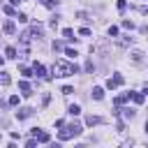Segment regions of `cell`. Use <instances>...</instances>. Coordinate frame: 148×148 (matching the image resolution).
<instances>
[{
  "instance_id": "6da1fadb",
  "label": "cell",
  "mask_w": 148,
  "mask_h": 148,
  "mask_svg": "<svg viewBox=\"0 0 148 148\" xmlns=\"http://www.w3.org/2000/svg\"><path fill=\"white\" fill-rule=\"evenodd\" d=\"M79 72V65H72V62H67V60H56L53 62V74L56 76H72V74H76Z\"/></svg>"
},
{
  "instance_id": "7a4b0ae2",
  "label": "cell",
  "mask_w": 148,
  "mask_h": 148,
  "mask_svg": "<svg viewBox=\"0 0 148 148\" xmlns=\"http://www.w3.org/2000/svg\"><path fill=\"white\" fill-rule=\"evenodd\" d=\"M81 134V125L79 123H72V125H62V130L58 132V139L60 141H67V139H74Z\"/></svg>"
},
{
  "instance_id": "3957f363",
  "label": "cell",
  "mask_w": 148,
  "mask_h": 148,
  "mask_svg": "<svg viewBox=\"0 0 148 148\" xmlns=\"http://www.w3.org/2000/svg\"><path fill=\"white\" fill-rule=\"evenodd\" d=\"M42 35H44V28H42L39 23H32L30 30H25V32L21 35V42L25 44V42H30V39H42Z\"/></svg>"
},
{
  "instance_id": "277c9868",
  "label": "cell",
  "mask_w": 148,
  "mask_h": 148,
  "mask_svg": "<svg viewBox=\"0 0 148 148\" xmlns=\"http://www.w3.org/2000/svg\"><path fill=\"white\" fill-rule=\"evenodd\" d=\"M32 136L37 139V143H49V141H51V136H49V132H44V130H37V127L32 130Z\"/></svg>"
},
{
  "instance_id": "5b68a950",
  "label": "cell",
  "mask_w": 148,
  "mask_h": 148,
  "mask_svg": "<svg viewBox=\"0 0 148 148\" xmlns=\"http://www.w3.org/2000/svg\"><path fill=\"white\" fill-rule=\"evenodd\" d=\"M123 81H125V79H123V74H116L113 79H109V81H106V88H109V90H113V88H118Z\"/></svg>"
},
{
  "instance_id": "8992f818",
  "label": "cell",
  "mask_w": 148,
  "mask_h": 148,
  "mask_svg": "<svg viewBox=\"0 0 148 148\" xmlns=\"http://www.w3.org/2000/svg\"><path fill=\"white\" fill-rule=\"evenodd\" d=\"M18 90H21L23 97H30V95H32V88H30L28 81H18Z\"/></svg>"
},
{
  "instance_id": "52a82bcc",
  "label": "cell",
  "mask_w": 148,
  "mask_h": 148,
  "mask_svg": "<svg viewBox=\"0 0 148 148\" xmlns=\"http://www.w3.org/2000/svg\"><path fill=\"white\" fill-rule=\"evenodd\" d=\"M104 123V118H99V116H88L86 118V125L88 127H95V125H102Z\"/></svg>"
},
{
  "instance_id": "ba28073f",
  "label": "cell",
  "mask_w": 148,
  "mask_h": 148,
  "mask_svg": "<svg viewBox=\"0 0 148 148\" xmlns=\"http://www.w3.org/2000/svg\"><path fill=\"white\" fill-rule=\"evenodd\" d=\"M30 116H32V109H28V106L16 111V118H18V120H25V118H30Z\"/></svg>"
},
{
  "instance_id": "9c48e42d",
  "label": "cell",
  "mask_w": 148,
  "mask_h": 148,
  "mask_svg": "<svg viewBox=\"0 0 148 148\" xmlns=\"http://www.w3.org/2000/svg\"><path fill=\"white\" fill-rule=\"evenodd\" d=\"M2 30H5L7 35H14V32H16V25H14V21H5V25H2Z\"/></svg>"
},
{
  "instance_id": "30bf717a",
  "label": "cell",
  "mask_w": 148,
  "mask_h": 148,
  "mask_svg": "<svg viewBox=\"0 0 148 148\" xmlns=\"http://www.w3.org/2000/svg\"><path fill=\"white\" fill-rule=\"evenodd\" d=\"M32 74H35V76H44V74H46V69H44V65H39V62H35V67H32Z\"/></svg>"
},
{
  "instance_id": "8fae6325",
  "label": "cell",
  "mask_w": 148,
  "mask_h": 148,
  "mask_svg": "<svg viewBox=\"0 0 148 148\" xmlns=\"http://www.w3.org/2000/svg\"><path fill=\"white\" fill-rule=\"evenodd\" d=\"M102 97H104V88H99V86H95V88H92V99H97V102H99Z\"/></svg>"
},
{
  "instance_id": "7c38bea8",
  "label": "cell",
  "mask_w": 148,
  "mask_h": 148,
  "mask_svg": "<svg viewBox=\"0 0 148 148\" xmlns=\"http://www.w3.org/2000/svg\"><path fill=\"white\" fill-rule=\"evenodd\" d=\"M127 99H130V92H123V95H118V97L113 99V104H116V106H120V104H125Z\"/></svg>"
},
{
  "instance_id": "4fadbf2b",
  "label": "cell",
  "mask_w": 148,
  "mask_h": 148,
  "mask_svg": "<svg viewBox=\"0 0 148 148\" xmlns=\"http://www.w3.org/2000/svg\"><path fill=\"white\" fill-rule=\"evenodd\" d=\"M130 97L134 99V104H143V99H146L143 92H130Z\"/></svg>"
},
{
  "instance_id": "5bb4252c",
  "label": "cell",
  "mask_w": 148,
  "mask_h": 148,
  "mask_svg": "<svg viewBox=\"0 0 148 148\" xmlns=\"http://www.w3.org/2000/svg\"><path fill=\"white\" fill-rule=\"evenodd\" d=\"M132 60H134L136 65H139V62H143V53H141V51H132Z\"/></svg>"
},
{
  "instance_id": "9a60e30c",
  "label": "cell",
  "mask_w": 148,
  "mask_h": 148,
  "mask_svg": "<svg viewBox=\"0 0 148 148\" xmlns=\"http://www.w3.org/2000/svg\"><path fill=\"white\" fill-rule=\"evenodd\" d=\"M9 81H12L9 74L7 72H0V86H9Z\"/></svg>"
},
{
  "instance_id": "2e32d148",
  "label": "cell",
  "mask_w": 148,
  "mask_h": 148,
  "mask_svg": "<svg viewBox=\"0 0 148 148\" xmlns=\"http://www.w3.org/2000/svg\"><path fill=\"white\" fill-rule=\"evenodd\" d=\"M62 37L72 42V39H74V30H72V28H65V30H62Z\"/></svg>"
},
{
  "instance_id": "e0dca14e",
  "label": "cell",
  "mask_w": 148,
  "mask_h": 148,
  "mask_svg": "<svg viewBox=\"0 0 148 148\" xmlns=\"http://www.w3.org/2000/svg\"><path fill=\"white\" fill-rule=\"evenodd\" d=\"M67 111H69L72 116H79V113H81V106H79V104H69V109H67Z\"/></svg>"
},
{
  "instance_id": "ac0fdd59",
  "label": "cell",
  "mask_w": 148,
  "mask_h": 148,
  "mask_svg": "<svg viewBox=\"0 0 148 148\" xmlns=\"http://www.w3.org/2000/svg\"><path fill=\"white\" fill-rule=\"evenodd\" d=\"M21 74H23L25 79H30V76H35V74H32V69H30V67H25V65L21 67Z\"/></svg>"
},
{
  "instance_id": "d6986e66",
  "label": "cell",
  "mask_w": 148,
  "mask_h": 148,
  "mask_svg": "<svg viewBox=\"0 0 148 148\" xmlns=\"http://www.w3.org/2000/svg\"><path fill=\"white\" fill-rule=\"evenodd\" d=\"M42 5L49 7V9H53V7H58V0H42Z\"/></svg>"
},
{
  "instance_id": "ffe728a7",
  "label": "cell",
  "mask_w": 148,
  "mask_h": 148,
  "mask_svg": "<svg viewBox=\"0 0 148 148\" xmlns=\"http://www.w3.org/2000/svg\"><path fill=\"white\" fill-rule=\"evenodd\" d=\"M2 9H5V14H9V16H16V9H14L12 5H5Z\"/></svg>"
},
{
  "instance_id": "44dd1931",
  "label": "cell",
  "mask_w": 148,
  "mask_h": 148,
  "mask_svg": "<svg viewBox=\"0 0 148 148\" xmlns=\"http://www.w3.org/2000/svg\"><path fill=\"white\" fill-rule=\"evenodd\" d=\"M5 53H7V58H18V56H16V49H14V46H7V51H5Z\"/></svg>"
},
{
  "instance_id": "7402d4cb",
  "label": "cell",
  "mask_w": 148,
  "mask_h": 148,
  "mask_svg": "<svg viewBox=\"0 0 148 148\" xmlns=\"http://www.w3.org/2000/svg\"><path fill=\"white\" fill-rule=\"evenodd\" d=\"M76 18H81V21H90V14H88V12H79Z\"/></svg>"
},
{
  "instance_id": "603a6c76",
  "label": "cell",
  "mask_w": 148,
  "mask_h": 148,
  "mask_svg": "<svg viewBox=\"0 0 148 148\" xmlns=\"http://www.w3.org/2000/svg\"><path fill=\"white\" fill-rule=\"evenodd\" d=\"M123 28H125V30H132V28H134V23H132L130 18H125V21H123Z\"/></svg>"
},
{
  "instance_id": "cb8c5ba5",
  "label": "cell",
  "mask_w": 148,
  "mask_h": 148,
  "mask_svg": "<svg viewBox=\"0 0 148 148\" xmlns=\"http://www.w3.org/2000/svg\"><path fill=\"white\" fill-rule=\"evenodd\" d=\"M127 44H132V37H123V39L118 42V46H127Z\"/></svg>"
},
{
  "instance_id": "d4e9b609",
  "label": "cell",
  "mask_w": 148,
  "mask_h": 148,
  "mask_svg": "<svg viewBox=\"0 0 148 148\" xmlns=\"http://www.w3.org/2000/svg\"><path fill=\"white\" fill-rule=\"evenodd\" d=\"M79 35H81V37H88V35H90V28H79Z\"/></svg>"
},
{
  "instance_id": "484cf974",
  "label": "cell",
  "mask_w": 148,
  "mask_h": 148,
  "mask_svg": "<svg viewBox=\"0 0 148 148\" xmlns=\"http://www.w3.org/2000/svg\"><path fill=\"white\" fill-rule=\"evenodd\" d=\"M65 53H67V58H76V49H65Z\"/></svg>"
},
{
  "instance_id": "4316f807",
  "label": "cell",
  "mask_w": 148,
  "mask_h": 148,
  "mask_svg": "<svg viewBox=\"0 0 148 148\" xmlns=\"http://www.w3.org/2000/svg\"><path fill=\"white\" fill-rule=\"evenodd\" d=\"M16 18H18V23H28V16L25 14H16Z\"/></svg>"
},
{
  "instance_id": "83f0119b",
  "label": "cell",
  "mask_w": 148,
  "mask_h": 148,
  "mask_svg": "<svg viewBox=\"0 0 148 148\" xmlns=\"http://www.w3.org/2000/svg\"><path fill=\"white\" fill-rule=\"evenodd\" d=\"M109 35L116 37V35H118V28H116V25H109Z\"/></svg>"
},
{
  "instance_id": "f1b7e54d",
  "label": "cell",
  "mask_w": 148,
  "mask_h": 148,
  "mask_svg": "<svg viewBox=\"0 0 148 148\" xmlns=\"http://www.w3.org/2000/svg\"><path fill=\"white\" fill-rule=\"evenodd\" d=\"M72 92H74L72 86H65V88H62V95H72Z\"/></svg>"
},
{
  "instance_id": "f546056e",
  "label": "cell",
  "mask_w": 148,
  "mask_h": 148,
  "mask_svg": "<svg viewBox=\"0 0 148 148\" xmlns=\"http://www.w3.org/2000/svg\"><path fill=\"white\" fill-rule=\"evenodd\" d=\"M9 104L16 106V104H18V95H12V97H9Z\"/></svg>"
},
{
  "instance_id": "4dcf8cb0",
  "label": "cell",
  "mask_w": 148,
  "mask_h": 148,
  "mask_svg": "<svg viewBox=\"0 0 148 148\" xmlns=\"http://www.w3.org/2000/svg\"><path fill=\"white\" fill-rule=\"evenodd\" d=\"M49 102H51V95H49V92H46V95H44V97H42V106H46V104H49Z\"/></svg>"
},
{
  "instance_id": "1f68e13d",
  "label": "cell",
  "mask_w": 148,
  "mask_h": 148,
  "mask_svg": "<svg viewBox=\"0 0 148 148\" xmlns=\"http://www.w3.org/2000/svg\"><path fill=\"white\" fill-rule=\"evenodd\" d=\"M125 7H127V2H125V0H118V9H120V12H125Z\"/></svg>"
},
{
  "instance_id": "d6a6232c",
  "label": "cell",
  "mask_w": 148,
  "mask_h": 148,
  "mask_svg": "<svg viewBox=\"0 0 148 148\" xmlns=\"http://www.w3.org/2000/svg\"><path fill=\"white\" fill-rule=\"evenodd\" d=\"M53 51H62V42H53Z\"/></svg>"
},
{
  "instance_id": "836d02e7",
  "label": "cell",
  "mask_w": 148,
  "mask_h": 148,
  "mask_svg": "<svg viewBox=\"0 0 148 148\" xmlns=\"http://www.w3.org/2000/svg\"><path fill=\"white\" fill-rule=\"evenodd\" d=\"M25 146H28V148H35V146H37V139H35V136H32V139H30V141H28V143H25Z\"/></svg>"
},
{
  "instance_id": "e575fe53",
  "label": "cell",
  "mask_w": 148,
  "mask_h": 148,
  "mask_svg": "<svg viewBox=\"0 0 148 148\" xmlns=\"http://www.w3.org/2000/svg\"><path fill=\"white\" fill-rule=\"evenodd\" d=\"M18 2H21V0H12V5H18Z\"/></svg>"
},
{
  "instance_id": "d590c367",
  "label": "cell",
  "mask_w": 148,
  "mask_h": 148,
  "mask_svg": "<svg viewBox=\"0 0 148 148\" xmlns=\"http://www.w3.org/2000/svg\"><path fill=\"white\" fill-rule=\"evenodd\" d=\"M146 132H148V120H146Z\"/></svg>"
},
{
  "instance_id": "8d00e7d4",
  "label": "cell",
  "mask_w": 148,
  "mask_h": 148,
  "mask_svg": "<svg viewBox=\"0 0 148 148\" xmlns=\"http://www.w3.org/2000/svg\"><path fill=\"white\" fill-rule=\"evenodd\" d=\"M0 106H2V102H0Z\"/></svg>"
}]
</instances>
